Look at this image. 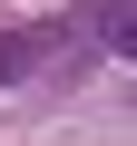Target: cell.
Here are the masks:
<instances>
[{"mask_svg":"<svg viewBox=\"0 0 137 146\" xmlns=\"http://www.w3.org/2000/svg\"><path fill=\"white\" fill-rule=\"evenodd\" d=\"M127 39H137V0H98L79 20V49L88 58H127Z\"/></svg>","mask_w":137,"mask_h":146,"instance_id":"cell-2","label":"cell"},{"mask_svg":"<svg viewBox=\"0 0 137 146\" xmlns=\"http://www.w3.org/2000/svg\"><path fill=\"white\" fill-rule=\"evenodd\" d=\"M68 49H79V20H20V29H0V88H10V78H39V68H59Z\"/></svg>","mask_w":137,"mask_h":146,"instance_id":"cell-1","label":"cell"}]
</instances>
